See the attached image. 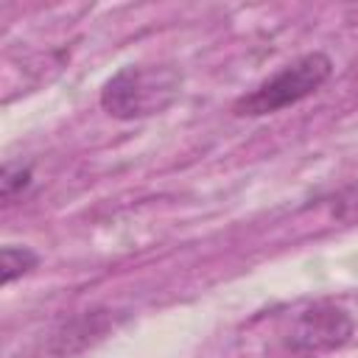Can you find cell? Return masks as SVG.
<instances>
[{
  "mask_svg": "<svg viewBox=\"0 0 358 358\" xmlns=\"http://www.w3.org/2000/svg\"><path fill=\"white\" fill-rule=\"evenodd\" d=\"M352 336V319L333 302H313L302 308L288 330V344L296 352H324L347 344Z\"/></svg>",
  "mask_w": 358,
  "mask_h": 358,
  "instance_id": "3957f363",
  "label": "cell"
},
{
  "mask_svg": "<svg viewBox=\"0 0 358 358\" xmlns=\"http://www.w3.org/2000/svg\"><path fill=\"white\" fill-rule=\"evenodd\" d=\"M182 92V73L171 64H129L106 78L101 106L120 120L148 117L168 109Z\"/></svg>",
  "mask_w": 358,
  "mask_h": 358,
  "instance_id": "6da1fadb",
  "label": "cell"
},
{
  "mask_svg": "<svg viewBox=\"0 0 358 358\" xmlns=\"http://www.w3.org/2000/svg\"><path fill=\"white\" fill-rule=\"evenodd\" d=\"M39 255L31 252L28 246H3L0 249V268H3V285H11L17 277L28 274L31 268H36Z\"/></svg>",
  "mask_w": 358,
  "mask_h": 358,
  "instance_id": "277c9868",
  "label": "cell"
},
{
  "mask_svg": "<svg viewBox=\"0 0 358 358\" xmlns=\"http://www.w3.org/2000/svg\"><path fill=\"white\" fill-rule=\"evenodd\" d=\"M31 182V168H17V173H14V168L11 165H6L3 168V179H0V185H3V199H11L17 190H22L25 185Z\"/></svg>",
  "mask_w": 358,
  "mask_h": 358,
  "instance_id": "5b68a950",
  "label": "cell"
},
{
  "mask_svg": "<svg viewBox=\"0 0 358 358\" xmlns=\"http://www.w3.org/2000/svg\"><path fill=\"white\" fill-rule=\"evenodd\" d=\"M330 73H333V62L327 53H322V50L302 53L294 62H288L285 67H280L274 76L260 81L255 90L241 95L232 103V112L238 117L274 115V112L288 109V106L305 101L308 95H313L330 78Z\"/></svg>",
  "mask_w": 358,
  "mask_h": 358,
  "instance_id": "7a4b0ae2",
  "label": "cell"
}]
</instances>
